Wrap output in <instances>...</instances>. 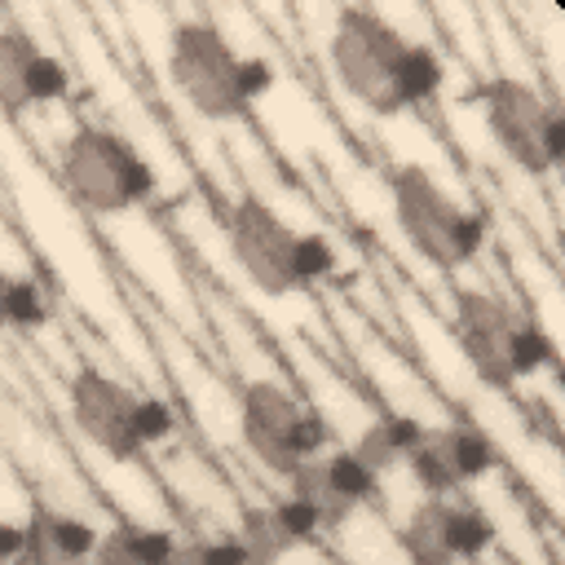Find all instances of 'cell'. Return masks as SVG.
I'll use <instances>...</instances> for the list:
<instances>
[{
    "mask_svg": "<svg viewBox=\"0 0 565 565\" xmlns=\"http://www.w3.org/2000/svg\"><path fill=\"white\" fill-rule=\"evenodd\" d=\"M207 4H212V0H207Z\"/></svg>",
    "mask_w": 565,
    "mask_h": 565,
    "instance_id": "e0dca14e",
    "label": "cell"
},
{
    "mask_svg": "<svg viewBox=\"0 0 565 565\" xmlns=\"http://www.w3.org/2000/svg\"><path fill=\"white\" fill-rule=\"evenodd\" d=\"M481 124L490 146L508 168L525 181H552L565 159V124L552 93L534 84V75L499 71L481 88Z\"/></svg>",
    "mask_w": 565,
    "mask_h": 565,
    "instance_id": "8fae6325",
    "label": "cell"
},
{
    "mask_svg": "<svg viewBox=\"0 0 565 565\" xmlns=\"http://www.w3.org/2000/svg\"><path fill=\"white\" fill-rule=\"evenodd\" d=\"M437 309L446 313L455 340L463 353L503 388L512 393H534L543 380L556 384V358L561 349L552 335L530 318L525 305L512 296L463 278H441Z\"/></svg>",
    "mask_w": 565,
    "mask_h": 565,
    "instance_id": "52a82bcc",
    "label": "cell"
},
{
    "mask_svg": "<svg viewBox=\"0 0 565 565\" xmlns=\"http://www.w3.org/2000/svg\"><path fill=\"white\" fill-rule=\"evenodd\" d=\"M44 322H49L44 287H40L31 274H9V269L0 265V335H4V331H26V335H35Z\"/></svg>",
    "mask_w": 565,
    "mask_h": 565,
    "instance_id": "2e32d148",
    "label": "cell"
},
{
    "mask_svg": "<svg viewBox=\"0 0 565 565\" xmlns=\"http://www.w3.org/2000/svg\"><path fill=\"white\" fill-rule=\"evenodd\" d=\"M49 168L62 181V190L93 221L146 212L159 194V177H154L150 159L115 124L79 119L75 128H66L57 137V150H53Z\"/></svg>",
    "mask_w": 565,
    "mask_h": 565,
    "instance_id": "ba28073f",
    "label": "cell"
},
{
    "mask_svg": "<svg viewBox=\"0 0 565 565\" xmlns=\"http://www.w3.org/2000/svg\"><path fill=\"white\" fill-rule=\"evenodd\" d=\"M0 172H4V194L18 207L26 238L35 243L31 252L40 256L44 274L75 309L79 327L106 340L110 353H119V362L137 380H146L154 393H168L154 344L132 309V296L119 287L124 278H115V256L102 247L93 216L62 190L53 168L40 154H31V146L22 141L9 115H0Z\"/></svg>",
    "mask_w": 565,
    "mask_h": 565,
    "instance_id": "6da1fadb",
    "label": "cell"
},
{
    "mask_svg": "<svg viewBox=\"0 0 565 565\" xmlns=\"http://www.w3.org/2000/svg\"><path fill=\"white\" fill-rule=\"evenodd\" d=\"M71 93V71L31 31L0 22V115L22 119L26 110L57 106Z\"/></svg>",
    "mask_w": 565,
    "mask_h": 565,
    "instance_id": "7c38bea8",
    "label": "cell"
},
{
    "mask_svg": "<svg viewBox=\"0 0 565 565\" xmlns=\"http://www.w3.org/2000/svg\"><path fill=\"white\" fill-rule=\"evenodd\" d=\"M128 26L137 31L141 49L146 44L154 49L150 53L159 66L154 75L163 79L172 106L190 110L203 128L221 137L256 128V102L269 93L274 71L256 53L238 49L225 26H216L203 13H172V9H163L159 35H150L137 22Z\"/></svg>",
    "mask_w": 565,
    "mask_h": 565,
    "instance_id": "277c9868",
    "label": "cell"
},
{
    "mask_svg": "<svg viewBox=\"0 0 565 565\" xmlns=\"http://www.w3.org/2000/svg\"><path fill=\"white\" fill-rule=\"evenodd\" d=\"M384 199L393 225V265L437 305L441 278H463L486 260L490 225L463 194V181L441 154L388 159Z\"/></svg>",
    "mask_w": 565,
    "mask_h": 565,
    "instance_id": "3957f363",
    "label": "cell"
},
{
    "mask_svg": "<svg viewBox=\"0 0 565 565\" xmlns=\"http://www.w3.org/2000/svg\"><path fill=\"white\" fill-rule=\"evenodd\" d=\"M327 66L344 97L371 119H402L441 93V62L371 4H335L327 26Z\"/></svg>",
    "mask_w": 565,
    "mask_h": 565,
    "instance_id": "5b68a950",
    "label": "cell"
},
{
    "mask_svg": "<svg viewBox=\"0 0 565 565\" xmlns=\"http://www.w3.org/2000/svg\"><path fill=\"white\" fill-rule=\"evenodd\" d=\"M97 534H102V521H93L88 512L31 494L26 552L22 556H31V561H79V556H93Z\"/></svg>",
    "mask_w": 565,
    "mask_h": 565,
    "instance_id": "4fadbf2b",
    "label": "cell"
},
{
    "mask_svg": "<svg viewBox=\"0 0 565 565\" xmlns=\"http://www.w3.org/2000/svg\"><path fill=\"white\" fill-rule=\"evenodd\" d=\"M380 508L388 516V530L402 547V556L424 565H450V561H477L499 547L494 521L468 499L446 490H415V486H384Z\"/></svg>",
    "mask_w": 565,
    "mask_h": 565,
    "instance_id": "30bf717a",
    "label": "cell"
},
{
    "mask_svg": "<svg viewBox=\"0 0 565 565\" xmlns=\"http://www.w3.org/2000/svg\"><path fill=\"white\" fill-rule=\"evenodd\" d=\"M62 393V437L71 450H93L128 463H150L159 446L181 437L177 411L141 384L128 366H102L93 353H79L75 366L57 375Z\"/></svg>",
    "mask_w": 565,
    "mask_h": 565,
    "instance_id": "8992f818",
    "label": "cell"
},
{
    "mask_svg": "<svg viewBox=\"0 0 565 565\" xmlns=\"http://www.w3.org/2000/svg\"><path fill=\"white\" fill-rule=\"evenodd\" d=\"M508 265L521 278L525 291V309L530 318L552 335V344L561 349V274H556V256L539 252V243L530 234H508Z\"/></svg>",
    "mask_w": 565,
    "mask_h": 565,
    "instance_id": "5bb4252c",
    "label": "cell"
},
{
    "mask_svg": "<svg viewBox=\"0 0 565 565\" xmlns=\"http://www.w3.org/2000/svg\"><path fill=\"white\" fill-rule=\"evenodd\" d=\"M53 13H57V31H62V40L71 44V53H75V62L84 66V75H88V84L97 88V97H102V110H106V124H115L146 159H150V168H154V177L172 190V181H168V168L190 185V168L181 163V150H177V141L168 137V128L154 119V110L132 93V84H128V71H119V62L110 57V49L97 40V26H93V18L75 4V0H53Z\"/></svg>",
    "mask_w": 565,
    "mask_h": 565,
    "instance_id": "9c48e42d",
    "label": "cell"
},
{
    "mask_svg": "<svg viewBox=\"0 0 565 565\" xmlns=\"http://www.w3.org/2000/svg\"><path fill=\"white\" fill-rule=\"evenodd\" d=\"M380 291L402 327V344L419 362V371L433 380V388L468 419L477 424L508 472L521 477V486L547 508V516H561V446L547 428H539L534 406L521 402V393L494 384L455 340L446 313L388 260H380Z\"/></svg>",
    "mask_w": 565,
    "mask_h": 565,
    "instance_id": "7a4b0ae2",
    "label": "cell"
},
{
    "mask_svg": "<svg viewBox=\"0 0 565 565\" xmlns=\"http://www.w3.org/2000/svg\"><path fill=\"white\" fill-rule=\"evenodd\" d=\"M177 552H181L177 525H154V521H132V516H110L93 547L97 561H132V565L177 561Z\"/></svg>",
    "mask_w": 565,
    "mask_h": 565,
    "instance_id": "9a60e30c",
    "label": "cell"
}]
</instances>
